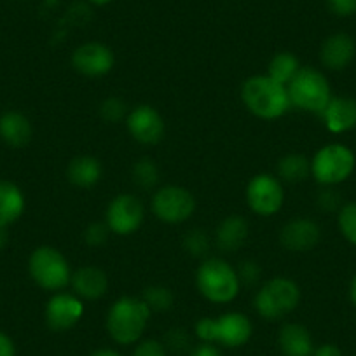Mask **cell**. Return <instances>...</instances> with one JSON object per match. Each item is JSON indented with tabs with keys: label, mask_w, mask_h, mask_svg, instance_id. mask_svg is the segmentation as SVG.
Here are the masks:
<instances>
[{
	"label": "cell",
	"mask_w": 356,
	"mask_h": 356,
	"mask_svg": "<svg viewBox=\"0 0 356 356\" xmlns=\"http://www.w3.org/2000/svg\"><path fill=\"white\" fill-rule=\"evenodd\" d=\"M236 273H238V278H239V283H241V286L243 285L252 286L260 282L262 269H260V266L255 262V260H243V262L238 266V269H236Z\"/></svg>",
	"instance_id": "obj_33"
},
{
	"label": "cell",
	"mask_w": 356,
	"mask_h": 356,
	"mask_svg": "<svg viewBox=\"0 0 356 356\" xmlns=\"http://www.w3.org/2000/svg\"><path fill=\"white\" fill-rule=\"evenodd\" d=\"M313 356H342V351L335 344H321L314 348Z\"/></svg>",
	"instance_id": "obj_39"
},
{
	"label": "cell",
	"mask_w": 356,
	"mask_h": 356,
	"mask_svg": "<svg viewBox=\"0 0 356 356\" xmlns=\"http://www.w3.org/2000/svg\"><path fill=\"white\" fill-rule=\"evenodd\" d=\"M150 313L142 297H119L108 309L105 318V327L112 341L121 346H131L142 341L147 325L150 321Z\"/></svg>",
	"instance_id": "obj_1"
},
{
	"label": "cell",
	"mask_w": 356,
	"mask_h": 356,
	"mask_svg": "<svg viewBox=\"0 0 356 356\" xmlns=\"http://www.w3.org/2000/svg\"><path fill=\"white\" fill-rule=\"evenodd\" d=\"M114 51L104 42H84L72 53V67L84 77H104L114 68Z\"/></svg>",
	"instance_id": "obj_13"
},
{
	"label": "cell",
	"mask_w": 356,
	"mask_h": 356,
	"mask_svg": "<svg viewBox=\"0 0 356 356\" xmlns=\"http://www.w3.org/2000/svg\"><path fill=\"white\" fill-rule=\"evenodd\" d=\"M321 229L313 218L297 217L286 222L280 231V243L290 252H309L320 243Z\"/></svg>",
	"instance_id": "obj_15"
},
{
	"label": "cell",
	"mask_w": 356,
	"mask_h": 356,
	"mask_svg": "<svg viewBox=\"0 0 356 356\" xmlns=\"http://www.w3.org/2000/svg\"><path fill=\"white\" fill-rule=\"evenodd\" d=\"M33 128L30 119L19 111H8L0 115V140L13 149H23L30 143Z\"/></svg>",
	"instance_id": "obj_19"
},
{
	"label": "cell",
	"mask_w": 356,
	"mask_h": 356,
	"mask_svg": "<svg viewBox=\"0 0 356 356\" xmlns=\"http://www.w3.org/2000/svg\"><path fill=\"white\" fill-rule=\"evenodd\" d=\"M194 334L201 342L222 346V348H241L252 339L253 325L246 314L231 311L217 318H201L194 325Z\"/></svg>",
	"instance_id": "obj_4"
},
{
	"label": "cell",
	"mask_w": 356,
	"mask_h": 356,
	"mask_svg": "<svg viewBox=\"0 0 356 356\" xmlns=\"http://www.w3.org/2000/svg\"><path fill=\"white\" fill-rule=\"evenodd\" d=\"M241 100L253 115L266 121L282 118L290 108L286 86L276 82L267 74L252 75L243 82Z\"/></svg>",
	"instance_id": "obj_2"
},
{
	"label": "cell",
	"mask_w": 356,
	"mask_h": 356,
	"mask_svg": "<svg viewBox=\"0 0 356 356\" xmlns=\"http://www.w3.org/2000/svg\"><path fill=\"white\" fill-rule=\"evenodd\" d=\"M290 107L309 114H320L332 100V88L328 79L313 67H302L286 86Z\"/></svg>",
	"instance_id": "obj_6"
},
{
	"label": "cell",
	"mask_w": 356,
	"mask_h": 356,
	"mask_svg": "<svg viewBox=\"0 0 356 356\" xmlns=\"http://www.w3.org/2000/svg\"><path fill=\"white\" fill-rule=\"evenodd\" d=\"M104 168L102 163L93 156H77L68 163L67 178L72 186L79 189L95 187L102 180Z\"/></svg>",
	"instance_id": "obj_22"
},
{
	"label": "cell",
	"mask_w": 356,
	"mask_h": 356,
	"mask_svg": "<svg viewBox=\"0 0 356 356\" xmlns=\"http://www.w3.org/2000/svg\"><path fill=\"white\" fill-rule=\"evenodd\" d=\"M126 128L128 133L142 145H156L164 138L166 124L163 115L152 105H138L131 108L126 118Z\"/></svg>",
	"instance_id": "obj_12"
},
{
	"label": "cell",
	"mask_w": 356,
	"mask_h": 356,
	"mask_svg": "<svg viewBox=\"0 0 356 356\" xmlns=\"http://www.w3.org/2000/svg\"><path fill=\"white\" fill-rule=\"evenodd\" d=\"M145 218V208L135 194H119L108 203L105 224L118 236H131L138 231Z\"/></svg>",
	"instance_id": "obj_11"
},
{
	"label": "cell",
	"mask_w": 356,
	"mask_h": 356,
	"mask_svg": "<svg viewBox=\"0 0 356 356\" xmlns=\"http://www.w3.org/2000/svg\"><path fill=\"white\" fill-rule=\"evenodd\" d=\"M70 286L82 300H98L107 293L108 276L97 266H84L72 273Z\"/></svg>",
	"instance_id": "obj_17"
},
{
	"label": "cell",
	"mask_w": 356,
	"mask_h": 356,
	"mask_svg": "<svg viewBox=\"0 0 356 356\" xmlns=\"http://www.w3.org/2000/svg\"><path fill=\"white\" fill-rule=\"evenodd\" d=\"M163 344L168 351L173 353H186L193 349V342H191V335L186 328H170V330L164 334Z\"/></svg>",
	"instance_id": "obj_31"
},
{
	"label": "cell",
	"mask_w": 356,
	"mask_h": 356,
	"mask_svg": "<svg viewBox=\"0 0 356 356\" xmlns=\"http://www.w3.org/2000/svg\"><path fill=\"white\" fill-rule=\"evenodd\" d=\"M9 243V232L6 225H0V252L8 246Z\"/></svg>",
	"instance_id": "obj_41"
},
{
	"label": "cell",
	"mask_w": 356,
	"mask_h": 356,
	"mask_svg": "<svg viewBox=\"0 0 356 356\" xmlns=\"http://www.w3.org/2000/svg\"><path fill=\"white\" fill-rule=\"evenodd\" d=\"M349 297H351V302L356 306V276L351 282V286H349Z\"/></svg>",
	"instance_id": "obj_42"
},
{
	"label": "cell",
	"mask_w": 356,
	"mask_h": 356,
	"mask_svg": "<svg viewBox=\"0 0 356 356\" xmlns=\"http://www.w3.org/2000/svg\"><path fill=\"white\" fill-rule=\"evenodd\" d=\"M316 204L320 210L323 211H339L342 207L341 194L334 189V187H325L316 197Z\"/></svg>",
	"instance_id": "obj_35"
},
{
	"label": "cell",
	"mask_w": 356,
	"mask_h": 356,
	"mask_svg": "<svg viewBox=\"0 0 356 356\" xmlns=\"http://www.w3.org/2000/svg\"><path fill=\"white\" fill-rule=\"evenodd\" d=\"M0 356H16L15 341L4 332H0Z\"/></svg>",
	"instance_id": "obj_38"
},
{
	"label": "cell",
	"mask_w": 356,
	"mask_h": 356,
	"mask_svg": "<svg viewBox=\"0 0 356 356\" xmlns=\"http://www.w3.org/2000/svg\"><path fill=\"white\" fill-rule=\"evenodd\" d=\"M108 236H111V229L105 222H93L89 224L84 231V241L89 246H102L107 243Z\"/></svg>",
	"instance_id": "obj_32"
},
{
	"label": "cell",
	"mask_w": 356,
	"mask_h": 356,
	"mask_svg": "<svg viewBox=\"0 0 356 356\" xmlns=\"http://www.w3.org/2000/svg\"><path fill=\"white\" fill-rule=\"evenodd\" d=\"M211 239L203 229H191L184 238V250L196 259H207L210 252Z\"/></svg>",
	"instance_id": "obj_28"
},
{
	"label": "cell",
	"mask_w": 356,
	"mask_h": 356,
	"mask_svg": "<svg viewBox=\"0 0 356 356\" xmlns=\"http://www.w3.org/2000/svg\"><path fill=\"white\" fill-rule=\"evenodd\" d=\"M89 2L95 6H107V4H111V2H114V0H89Z\"/></svg>",
	"instance_id": "obj_43"
},
{
	"label": "cell",
	"mask_w": 356,
	"mask_h": 356,
	"mask_svg": "<svg viewBox=\"0 0 356 356\" xmlns=\"http://www.w3.org/2000/svg\"><path fill=\"white\" fill-rule=\"evenodd\" d=\"M276 177L286 184H300L311 177V161L302 154H286L276 164Z\"/></svg>",
	"instance_id": "obj_24"
},
{
	"label": "cell",
	"mask_w": 356,
	"mask_h": 356,
	"mask_svg": "<svg viewBox=\"0 0 356 356\" xmlns=\"http://www.w3.org/2000/svg\"><path fill=\"white\" fill-rule=\"evenodd\" d=\"M300 302V289L293 280L273 278L264 283L255 293L253 306L259 316L267 321H278L297 309Z\"/></svg>",
	"instance_id": "obj_7"
},
{
	"label": "cell",
	"mask_w": 356,
	"mask_h": 356,
	"mask_svg": "<svg viewBox=\"0 0 356 356\" xmlns=\"http://www.w3.org/2000/svg\"><path fill=\"white\" fill-rule=\"evenodd\" d=\"M131 178L135 186H138L140 189H154L159 182V168H157L156 161L150 159V157H142V159L136 161L133 164Z\"/></svg>",
	"instance_id": "obj_26"
},
{
	"label": "cell",
	"mask_w": 356,
	"mask_h": 356,
	"mask_svg": "<svg viewBox=\"0 0 356 356\" xmlns=\"http://www.w3.org/2000/svg\"><path fill=\"white\" fill-rule=\"evenodd\" d=\"M25 194L11 180H0V225H13L25 213Z\"/></svg>",
	"instance_id": "obj_23"
},
{
	"label": "cell",
	"mask_w": 356,
	"mask_h": 356,
	"mask_svg": "<svg viewBox=\"0 0 356 356\" xmlns=\"http://www.w3.org/2000/svg\"><path fill=\"white\" fill-rule=\"evenodd\" d=\"M128 105L122 98L111 97L107 100L102 102L100 105V115L105 122H111V124H115V122H121L122 119L128 118Z\"/></svg>",
	"instance_id": "obj_30"
},
{
	"label": "cell",
	"mask_w": 356,
	"mask_h": 356,
	"mask_svg": "<svg viewBox=\"0 0 356 356\" xmlns=\"http://www.w3.org/2000/svg\"><path fill=\"white\" fill-rule=\"evenodd\" d=\"M278 346L285 356H313L311 332L300 323H285L280 328Z\"/></svg>",
	"instance_id": "obj_21"
},
{
	"label": "cell",
	"mask_w": 356,
	"mask_h": 356,
	"mask_svg": "<svg viewBox=\"0 0 356 356\" xmlns=\"http://www.w3.org/2000/svg\"><path fill=\"white\" fill-rule=\"evenodd\" d=\"M152 211L164 224H184L196 211V197L182 186L159 187L152 196Z\"/></svg>",
	"instance_id": "obj_9"
},
{
	"label": "cell",
	"mask_w": 356,
	"mask_h": 356,
	"mask_svg": "<svg viewBox=\"0 0 356 356\" xmlns=\"http://www.w3.org/2000/svg\"><path fill=\"white\" fill-rule=\"evenodd\" d=\"M299 58L293 53L289 51H282V53L275 54L267 65V75L271 79H275L276 82L283 86H289L290 81L297 75V72L300 70Z\"/></svg>",
	"instance_id": "obj_25"
},
{
	"label": "cell",
	"mask_w": 356,
	"mask_h": 356,
	"mask_svg": "<svg viewBox=\"0 0 356 356\" xmlns=\"http://www.w3.org/2000/svg\"><path fill=\"white\" fill-rule=\"evenodd\" d=\"M355 163V154L349 147L328 143L311 159V177L323 187L339 186L351 177Z\"/></svg>",
	"instance_id": "obj_8"
},
{
	"label": "cell",
	"mask_w": 356,
	"mask_h": 356,
	"mask_svg": "<svg viewBox=\"0 0 356 356\" xmlns=\"http://www.w3.org/2000/svg\"><path fill=\"white\" fill-rule=\"evenodd\" d=\"M84 316V304L75 293L54 292L47 300L44 318L53 332H67L74 328Z\"/></svg>",
	"instance_id": "obj_14"
},
{
	"label": "cell",
	"mask_w": 356,
	"mask_h": 356,
	"mask_svg": "<svg viewBox=\"0 0 356 356\" xmlns=\"http://www.w3.org/2000/svg\"><path fill=\"white\" fill-rule=\"evenodd\" d=\"M337 225L344 239L356 246V203L342 204L339 210Z\"/></svg>",
	"instance_id": "obj_29"
},
{
	"label": "cell",
	"mask_w": 356,
	"mask_h": 356,
	"mask_svg": "<svg viewBox=\"0 0 356 356\" xmlns=\"http://www.w3.org/2000/svg\"><path fill=\"white\" fill-rule=\"evenodd\" d=\"M189 356H224L222 355L220 348L210 342H201V344L194 346L189 351Z\"/></svg>",
	"instance_id": "obj_37"
},
{
	"label": "cell",
	"mask_w": 356,
	"mask_h": 356,
	"mask_svg": "<svg viewBox=\"0 0 356 356\" xmlns=\"http://www.w3.org/2000/svg\"><path fill=\"white\" fill-rule=\"evenodd\" d=\"M196 286L201 296L213 304H229L241 290L236 267L218 257L203 259L196 271Z\"/></svg>",
	"instance_id": "obj_3"
},
{
	"label": "cell",
	"mask_w": 356,
	"mask_h": 356,
	"mask_svg": "<svg viewBox=\"0 0 356 356\" xmlns=\"http://www.w3.org/2000/svg\"><path fill=\"white\" fill-rule=\"evenodd\" d=\"M327 6L337 16H353L356 13V0H327Z\"/></svg>",
	"instance_id": "obj_36"
},
{
	"label": "cell",
	"mask_w": 356,
	"mask_h": 356,
	"mask_svg": "<svg viewBox=\"0 0 356 356\" xmlns=\"http://www.w3.org/2000/svg\"><path fill=\"white\" fill-rule=\"evenodd\" d=\"M250 227L243 215H229L215 229V245L220 252L234 253L248 241Z\"/></svg>",
	"instance_id": "obj_18"
},
{
	"label": "cell",
	"mask_w": 356,
	"mask_h": 356,
	"mask_svg": "<svg viewBox=\"0 0 356 356\" xmlns=\"http://www.w3.org/2000/svg\"><path fill=\"white\" fill-rule=\"evenodd\" d=\"M131 356H168V349L164 348L163 341L143 339V341L136 342Z\"/></svg>",
	"instance_id": "obj_34"
},
{
	"label": "cell",
	"mask_w": 356,
	"mask_h": 356,
	"mask_svg": "<svg viewBox=\"0 0 356 356\" xmlns=\"http://www.w3.org/2000/svg\"><path fill=\"white\" fill-rule=\"evenodd\" d=\"M325 126L332 133H346L356 128V100L349 97H332L321 112Z\"/></svg>",
	"instance_id": "obj_20"
},
{
	"label": "cell",
	"mask_w": 356,
	"mask_h": 356,
	"mask_svg": "<svg viewBox=\"0 0 356 356\" xmlns=\"http://www.w3.org/2000/svg\"><path fill=\"white\" fill-rule=\"evenodd\" d=\"M246 203L253 213L271 217L282 210L285 203V189L276 175L259 173L246 186Z\"/></svg>",
	"instance_id": "obj_10"
},
{
	"label": "cell",
	"mask_w": 356,
	"mask_h": 356,
	"mask_svg": "<svg viewBox=\"0 0 356 356\" xmlns=\"http://www.w3.org/2000/svg\"><path fill=\"white\" fill-rule=\"evenodd\" d=\"M29 275L37 286L54 293L70 285L72 269L67 257L60 250L42 245L30 253Z\"/></svg>",
	"instance_id": "obj_5"
},
{
	"label": "cell",
	"mask_w": 356,
	"mask_h": 356,
	"mask_svg": "<svg viewBox=\"0 0 356 356\" xmlns=\"http://www.w3.org/2000/svg\"><path fill=\"white\" fill-rule=\"evenodd\" d=\"M356 53L355 40L351 35L344 32H337L328 35L323 40L320 49V60L323 63L325 68L328 70H344L346 67H349V63L353 61Z\"/></svg>",
	"instance_id": "obj_16"
},
{
	"label": "cell",
	"mask_w": 356,
	"mask_h": 356,
	"mask_svg": "<svg viewBox=\"0 0 356 356\" xmlns=\"http://www.w3.org/2000/svg\"><path fill=\"white\" fill-rule=\"evenodd\" d=\"M142 300L149 306L150 311H157V313H163L173 307L175 304V296L168 286L164 285H150L143 290Z\"/></svg>",
	"instance_id": "obj_27"
},
{
	"label": "cell",
	"mask_w": 356,
	"mask_h": 356,
	"mask_svg": "<svg viewBox=\"0 0 356 356\" xmlns=\"http://www.w3.org/2000/svg\"><path fill=\"white\" fill-rule=\"evenodd\" d=\"M89 356H122V355L119 351H115V349L100 348V349H95V351L91 353Z\"/></svg>",
	"instance_id": "obj_40"
}]
</instances>
